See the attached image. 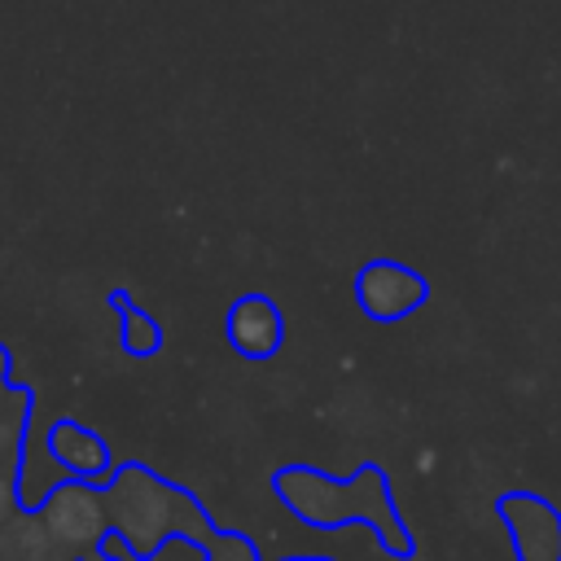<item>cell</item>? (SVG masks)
<instances>
[{"label":"cell","instance_id":"6","mask_svg":"<svg viewBox=\"0 0 561 561\" xmlns=\"http://www.w3.org/2000/svg\"><path fill=\"white\" fill-rule=\"evenodd\" d=\"M110 307L118 311V342H123L127 355L149 359V355L162 351V324L140 302H131L127 289H110Z\"/></svg>","mask_w":561,"mask_h":561},{"label":"cell","instance_id":"2","mask_svg":"<svg viewBox=\"0 0 561 561\" xmlns=\"http://www.w3.org/2000/svg\"><path fill=\"white\" fill-rule=\"evenodd\" d=\"M351 294L373 324H394V320H408L412 311H421L430 302V280L399 259H368L355 272Z\"/></svg>","mask_w":561,"mask_h":561},{"label":"cell","instance_id":"5","mask_svg":"<svg viewBox=\"0 0 561 561\" xmlns=\"http://www.w3.org/2000/svg\"><path fill=\"white\" fill-rule=\"evenodd\" d=\"M48 456L70 478H79V482H96V478L110 473V447H105V438L96 430L70 421V416L53 421V430H48Z\"/></svg>","mask_w":561,"mask_h":561},{"label":"cell","instance_id":"4","mask_svg":"<svg viewBox=\"0 0 561 561\" xmlns=\"http://www.w3.org/2000/svg\"><path fill=\"white\" fill-rule=\"evenodd\" d=\"M500 517L508 522L522 561H561V517L548 500L513 491L500 500Z\"/></svg>","mask_w":561,"mask_h":561},{"label":"cell","instance_id":"3","mask_svg":"<svg viewBox=\"0 0 561 561\" xmlns=\"http://www.w3.org/2000/svg\"><path fill=\"white\" fill-rule=\"evenodd\" d=\"M224 337L241 359H272L285 346V316L272 294H241L224 316Z\"/></svg>","mask_w":561,"mask_h":561},{"label":"cell","instance_id":"1","mask_svg":"<svg viewBox=\"0 0 561 561\" xmlns=\"http://www.w3.org/2000/svg\"><path fill=\"white\" fill-rule=\"evenodd\" d=\"M272 486H276V495H280L298 517H307V522L333 526V522H342V517H368V522L390 539L394 552L408 548V535H403V526H399V517H394V504H390V486H386V478H381L377 465H364V469H359L355 478H346V482H333V478H324V473H316V469H307V465H289V469H280V473L272 478Z\"/></svg>","mask_w":561,"mask_h":561}]
</instances>
